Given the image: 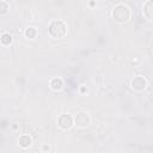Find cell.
Here are the masks:
<instances>
[{"instance_id": "4fadbf2b", "label": "cell", "mask_w": 153, "mask_h": 153, "mask_svg": "<svg viewBox=\"0 0 153 153\" xmlns=\"http://www.w3.org/2000/svg\"><path fill=\"white\" fill-rule=\"evenodd\" d=\"M42 149H43V151H49L50 148H49V146H47V145H43V146H42Z\"/></svg>"}, {"instance_id": "7a4b0ae2", "label": "cell", "mask_w": 153, "mask_h": 153, "mask_svg": "<svg viewBox=\"0 0 153 153\" xmlns=\"http://www.w3.org/2000/svg\"><path fill=\"white\" fill-rule=\"evenodd\" d=\"M112 18L116 23H126L130 18V10L123 4H118L112 8Z\"/></svg>"}, {"instance_id": "5b68a950", "label": "cell", "mask_w": 153, "mask_h": 153, "mask_svg": "<svg viewBox=\"0 0 153 153\" xmlns=\"http://www.w3.org/2000/svg\"><path fill=\"white\" fill-rule=\"evenodd\" d=\"M130 85H131V88H133L134 91L141 92V91H143V90L146 88V86H147V80H146L143 76L137 75V76H134V79L131 80Z\"/></svg>"}, {"instance_id": "52a82bcc", "label": "cell", "mask_w": 153, "mask_h": 153, "mask_svg": "<svg viewBox=\"0 0 153 153\" xmlns=\"http://www.w3.org/2000/svg\"><path fill=\"white\" fill-rule=\"evenodd\" d=\"M18 143H19V146L22 148H27V147H30L32 145V139H31V136H29L26 134H23V135L19 136Z\"/></svg>"}, {"instance_id": "3957f363", "label": "cell", "mask_w": 153, "mask_h": 153, "mask_svg": "<svg viewBox=\"0 0 153 153\" xmlns=\"http://www.w3.org/2000/svg\"><path fill=\"white\" fill-rule=\"evenodd\" d=\"M74 123L78 126V127H87L88 124H90V122H91V117H90V115L87 114V112H84V111H81V112H78L76 115H75V117H74Z\"/></svg>"}, {"instance_id": "9a60e30c", "label": "cell", "mask_w": 153, "mask_h": 153, "mask_svg": "<svg viewBox=\"0 0 153 153\" xmlns=\"http://www.w3.org/2000/svg\"><path fill=\"white\" fill-rule=\"evenodd\" d=\"M94 5H96L94 1H90V6H94Z\"/></svg>"}, {"instance_id": "277c9868", "label": "cell", "mask_w": 153, "mask_h": 153, "mask_svg": "<svg viewBox=\"0 0 153 153\" xmlns=\"http://www.w3.org/2000/svg\"><path fill=\"white\" fill-rule=\"evenodd\" d=\"M73 123H74L73 117H72L71 115H68V114H63V115H61V116L59 117V120H57V124H59V127H60L61 129H63V130H68V129H71L72 126H73Z\"/></svg>"}, {"instance_id": "ba28073f", "label": "cell", "mask_w": 153, "mask_h": 153, "mask_svg": "<svg viewBox=\"0 0 153 153\" xmlns=\"http://www.w3.org/2000/svg\"><path fill=\"white\" fill-rule=\"evenodd\" d=\"M50 87L54 91H60L63 87V80L61 78H59V76L57 78H53L50 80Z\"/></svg>"}, {"instance_id": "8992f818", "label": "cell", "mask_w": 153, "mask_h": 153, "mask_svg": "<svg viewBox=\"0 0 153 153\" xmlns=\"http://www.w3.org/2000/svg\"><path fill=\"white\" fill-rule=\"evenodd\" d=\"M143 16L147 18V20L153 19V1L152 0H148L143 5Z\"/></svg>"}, {"instance_id": "5bb4252c", "label": "cell", "mask_w": 153, "mask_h": 153, "mask_svg": "<svg viewBox=\"0 0 153 153\" xmlns=\"http://www.w3.org/2000/svg\"><path fill=\"white\" fill-rule=\"evenodd\" d=\"M12 129H14V130L18 129V126H17V124H13V126H12Z\"/></svg>"}, {"instance_id": "8fae6325", "label": "cell", "mask_w": 153, "mask_h": 153, "mask_svg": "<svg viewBox=\"0 0 153 153\" xmlns=\"http://www.w3.org/2000/svg\"><path fill=\"white\" fill-rule=\"evenodd\" d=\"M10 10V6L5 1H0V14H6Z\"/></svg>"}, {"instance_id": "9c48e42d", "label": "cell", "mask_w": 153, "mask_h": 153, "mask_svg": "<svg viewBox=\"0 0 153 153\" xmlns=\"http://www.w3.org/2000/svg\"><path fill=\"white\" fill-rule=\"evenodd\" d=\"M24 35H25L26 38H29V39H33V38L37 36V30H36V27H33V26H29V27L25 30Z\"/></svg>"}, {"instance_id": "7c38bea8", "label": "cell", "mask_w": 153, "mask_h": 153, "mask_svg": "<svg viewBox=\"0 0 153 153\" xmlns=\"http://www.w3.org/2000/svg\"><path fill=\"white\" fill-rule=\"evenodd\" d=\"M80 92H81V93H85V92H87V88H86L85 86H81V87H80Z\"/></svg>"}, {"instance_id": "6da1fadb", "label": "cell", "mask_w": 153, "mask_h": 153, "mask_svg": "<svg viewBox=\"0 0 153 153\" xmlns=\"http://www.w3.org/2000/svg\"><path fill=\"white\" fill-rule=\"evenodd\" d=\"M48 32L53 38L61 39L67 35V25L65 24V22H62L60 19L51 20L48 26Z\"/></svg>"}, {"instance_id": "30bf717a", "label": "cell", "mask_w": 153, "mask_h": 153, "mask_svg": "<svg viewBox=\"0 0 153 153\" xmlns=\"http://www.w3.org/2000/svg\"><path fill=\"white\" fill-rule=\"evenodd\" d=\"M0 42H1L2 45H8V44H11V42H12V36H11L10 33L5 32V33H2V35L0 36Z\"/></svg>"}]
</instances>
